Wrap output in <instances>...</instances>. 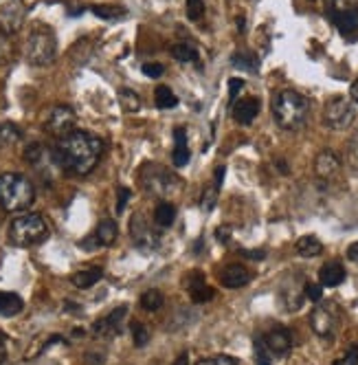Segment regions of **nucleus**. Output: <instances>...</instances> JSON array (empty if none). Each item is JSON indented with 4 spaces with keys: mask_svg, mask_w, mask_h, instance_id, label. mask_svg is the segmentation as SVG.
Returning a JSON list of instances; mask_svg holds the SVG:
<instances>
[{
    "mask_svg": "<svg viewBox=\"0 0 358 365\" xmlns=\"http://www.w3.org/2000/svg\"><path fill=\"white\" fill-rule=\"evenodd\" d=\"M101 154H104V141L86 130H75L68 137L60 139L58 148L53 150V159L64 172L86 176L97 168Z\"/></svg>",
    "mask_w": 358,
    "mask_h": 365,
    "instance_id": "nucleus-1",
    "label": "nucleus"
},
{
    "mask_svg": "<svg viewBox=\"0 0 358 365\" xmlns=\"http://www.w3.org/2000/svg\"><path fill=\"white\" fill-rule=\"evenodd\" d=\"M273 117L281 130H288V133H297L310 117V101L297 91H279L273 97L270 103Z\"/></svg>",
    "mask_w": 358,
    "mask_h": 365,
    "instance_id": "nucleus-2",
    "label": "nucleus"
},
{
    "mask_svg": "<svg viewBox=\"0 0 358 365\" xmlns=\"http://www.w3.org/2000/svg\"><path fill=\"white\" fill-rule=\"evenodd\" d=\"M36 200L33 182L16 172L0 174V207L9 214L27 212Z\"/></svg>",
    "mask_w": 358,
    "mask_h": 365,
    "instance_id": "nucleus-3",
    "label": "nucleus"
},
{
    "mask_svg": "<svg viewBox=\"0 0 358 365\" xmlns=\"http://www.w3.org/2000/svg\"><path fill=\"white\" fill-rule=\"evenodd\" d=\"M48 238V227L40 214H22L9 225V242L16 247H38Z\"/></svg>",
    "mask_w": 358,
    "mask_h": 365,
    "instance_id": "nucleus-4",
    "label": "nucleus"
},
{
    "mask_svg": "<svg viewBox=\"0 0 358 365\" xmlns=\"http://www.w3.org/2000/svg\"><path fill=\"white\" fill-rule=\"evenodd\" d=\"M58 56V42L56 36L46 27H38L29 34L27 46H24V58L33 66H48L53 64Z\"/></svg>",
    "mask_w": 358,
    "mask_h": 365,
    "instance_id": "nucleus-5",
    "label": "nucleus"
},
{
    "mask_svg": "<svg viewBox=\"0 0 358 365\" xmlns=\"http://www.w3.org/2000/svg\"><path fill=\"white\" fill-rule=\"evenodd\" d=\"M356 119L354 103L345 97H332L323 108V121L330 130H347Z\"/></svg>",
    "mask_w": 358,
    "mask_h": 365,
    "instance_id": "nucleus-6",
    "label": "nucleus"
},
{
    "mask_svg": "<svg viewBox=\"0 0 358 365\" xmlns=\"http://www.w3.org/2000/svg\"><path fill=\"white\" fill-rule=\"evenodd\" d=\"M75 123H78V117H75L73 108L56 106V108H51V113H48V117L44 121V128H46L48 135H53L58 139H64L70 133H75Z\"/></svg>",
    "mask_w": 358,
    "mask_h": 365,
    "instance_id": "nucleus-7",
    "label": "nucleus"
},
{
    "mask_svg": "<svg viewBox=\"0 0 358 365\" xmlns=\"http://www.w3.org/2000/svg\"><path fill=\"white\" fill-rule=\"evenodd\" d=\"M27 18V7L22 0H0V31L18 34Z\"/></svg>",
    "mask_w": 358,
    "mask_h": 365,
    "instance_id": "nucleus-8",
    "label": "nucleus"
},
{
    "mask_svg": "<svg viewBox=\"0 0 358 365\" xmlns=\"http://www.w3.org/2000/svg\"><path fill=\"white\" fill-rule=\"evenodd\" d=\"M141 180H143V185L147 187V190H152L154 194H167L172 187H174V182H176V178L169 174V172H165L163 168H159L157 163H147L145 168H143V172H141Z\"/></svg>",
    "mask_w": 358,
    "mask_h": 365,
    "instance_id": "nucleus-9",
    "label": "nucleus"
},
{
    "mask_svg": "<svg viewBox=\"0 0 358 365\" xmlns=\"http://www.w3.org/2000/svg\"><path fill=\"white\" fill-rule=\"evenodd\" d=\"M260 336H262L264 346L268 348V352L273 354V359L286 356L293 348V332L288 328H273Z\"/></svg>",
    "mask_w": 358,
    "mask_h": 365,
    "instance_id": "nucleus-10",
    "label": "nucleus"
},
{
    "mask_svg": "<svg viewBox=\"0 0 358 365\" xmlns=\"http://www.w3.org/2000/svg\"><path fill=\"white\" fill-rule=\"evenodd\" d=\"M130 231H132V240L139 249L143 251H152L159 247V236L154 231H152L145 222L143 216H135L132 222H130Z\"/></svg>",
    "mask_w": 358,
    "mask_h": 365,
    "instance_id": "nucleus-11",
    "label": "nucleus"
},
{
    "mask_svg": "<svg viewBox=\"0 0 358 365\" xmlns=\"http://www.w3.org/2000/svg\"><path fill=\"white\" fill-rule=\"evenodd\" d=\"M310 326L319 336H332L337 328V315L330 306H315L310 312Z\"/></svg>",
    "mask_w": 358,
    "mask_h": 365,
    "instance_id": "nucleus-12",
    "label": "nucleus"
},
{
    "mask_svg": "<svg viewBox=\"0 0 358 365\" xmlns=\"http://www.w3.org/2000/svg\"><path fill=\"white\" fill-rule=\"evenodd\" d=\"M127 315V308L125 306H119L115 308L112 312H108L106 317H101L95 322L93 326V332L99 334V336H112V334H119L121 332V324Z\"/></svg>",
    "mask_w": 358,
    "mask_h": 365,
    "instance_id": "nucleus-13",
    "label": "nucleus"
},
{
    "mask_svg": "<svg viewBox=\"0 0 358 365\" xmlns=\"http://www.w3.org/2000/svg\"><path fill=\"white\" fill-rule=\"evenodd\" d=\"M330 18L335 22V27L341 31V36L349 38L358 34V5L341 9V11H332Z\"/></svg>",
    "mask_w": 358,
    "mask_h": 365,
    "instance_id": "nucleus-14",
    "label": "nucleus"
},
{
    "mask_svg": "<svg viewBox=\"0 0 358 365\" xmlns=\"http://www.w3.org/2000/svg\"><path fill=\"white\" fill-rule=\"evenodd\" d=\"M185 286H187V291H189V295H191V299L196 302V304H207V302H211L214 299V289L211 286L204 282V277L196 271V273H191L187 279H185Z\"/></svg>",
    "mask_w": 358,
    "mask_h": 365,
    "instance_id": "nucleus-15",
    "label": "nucleus"
},
{
    "mask_svg": "<svg viewBox=\"0 0 358 365\" xmlns=\"http://www.w3.org/2000/svg\"><path fill=\"white\" fill-rule=\"evenodd\" d=\"M251 271L242 264H228L222 269L220 273V282L222 286H226V289H242V286H246L251 282Z\"/></svg>",
    "mask_w": 358,
    "mask_h": 365,
    "instance_id": "nucleus-16",
    "label": "nucleus"
},
{
    "mask_svg": "<svg viewBox=\"0 0 358 365\" xmlns=\"http://www.w3.org/2000/svg\"><path fill=\"white\" fill-rule=\"evenodd\" d=\"M341 170V159L335 154V152H330V150H323L319 156H317V161H315V172L319 178L323 180H330V178H335Z\"/></svg>",
    "mask_w": 358,
    "mask_h": 365,
    "instance_id": "nucleus-17",
    "label": "nucleus"
},
{
    "mask_svg": "<svg viewBox=\"0 0 358 365\" xmlns=\"http://www.w3.org/2000/svg\"><path fill=\"white\" fill-rule=\"evenodd\" d=\"M231 108H233V119L240 125H248L255 121V117L260 115V101L255 97H244V99L236 101Z\"/></svg>",
    "mask_w": 358,
    "mask_h": 365,
    "instance_id": "nucleus-18",
    "label": "nucleus"
},
{
    "mask_svg": "<svg viewBox=\"0 0 358 365\" xmlns=\"http://www.w3.org/2000/svg\"><path fill=\"white\" fill-rule=\"evenodd\" d=\"M189 143H187V133L183 128L174 130V152H172V161L176 168H185L189 163Z\"/></svg>",
    "mask_w": 358,
    "mask_h": 365,
    "instance_id": "nucleus-19",
    "label": "nucleus"
},
{
    "mask_svg": "<svg viewBox=\"0 0 358 365\" xmlns=\"http://www.w3.org/2000/svg\"><path fill=\"white\" fill-rule=\"evenodd\" d=\"M319 279H321V286H327V289H335V286L343 284L345 282V269L341 262H327L321 267L319 271Z\"/></svg>",
    "mask_w": 358,
    "mask_h": 365,
    "instance_id": "nucleus-20",
    "label": "nucleus"
},
{
    "mask_svg": "<svg viewBox=\"0 0 358 365\" xmlns=\"http://www.w3.org/2000/svg\"><path fill=\"white\" fill-rule=\"evenodd\" d=\"M117 236H119L117 222L110 220V218H106V220H101V222H99L97 231L93 233V240H95L97 247H110V245L117 240Z\"/></svg>",
    "mask_w": 358,
    "mask_h": 365,
    "instance_id": "nucleus-21",
    "label": "nucleus"
},
{
    "mask_svg": "<svg viewBox=\"0 0 358 365\" xmlns=\"http://www.w3.org/2000/svg\"><path fill=\"white\" fill-rule=\"evenodd\" d=\"M24 308V302L16 293H3L0 291V317H16Z\"/></svg>",
    "mask_w": 358,
    "mask_h": 365,
    "instance_id": "nucleus-22",
    "label": "nucleus"
},
{
    "mask_svg": "<svg viewBox=\"0 0 358 365\" xmlns=\"http://www.w3.org/2000/svg\"><path fill=\"white\" fill-rule=\"evenodd\" d=\"M101 277H104V271H101L99 267H88V269H82V271L75 273L70 277V282L78 286V289H90V286H95Z\"/></svg>",
    "mask_w": 358,
    "mask_h": 365,
    "instance_id": "nucleus-23",
    "label": "nucleus"
},
{
    "mask_svg": "<svg viewBox=\"0 0 358 365\" xmlns=\"http://www.w3.org/2000/svg\"><path fill=\"white\" fill-rule=\"evenodd\" d=\"M295 251H297L301 257H317V255L323 253V242H321L317 236H303V238L297 240Z\"/></svg>",
    "mask_w": 358,
    "mask_h": 365,
    "instance_id": "nucleus-24",
    "label": "nucleus"
},
{
    "mask_svg": "<svg viewBox=\"0 0 358 365\" xmlns=\"http://www.w3.org/2000/svg\"><path fill=\"white\" fill-rule=\"evenodd\" d=\"M303 297H305V293H303V289H299L297 284H293V286L284 284V286H281V302L286 304L288 310H299L303 306Z\"/></svg>",
    "mask_w": 358,
    "mask_h": 365,
    "instance_id": "nucleus-25",
    "label": "nucleus"
},
{
    "mask_svg": "<svg viewBox=\"0 0 358 365\" xmlns=\"http://www.w3.org/2000/svg\"><path fill=\"white\" fill-rule=\"evenodd\" d=\"M141 308L143 310H147V312H157L163 304H165V297H163V293L159 291V289H149V291H145L143 295H141Z\"/></svg>",
    "mask_w": 358,
    "mask_h": 365,
    "instance_id": "nucleus-26",
    "label": "nucleus"
},
{
    "mask_svg": "<svg viewBox=\"0 0 358 365\" xmlns=\"http://www.w3.org/2000/svg\"><path fill=\"white\" fill-rule=\"evenodd\" d=\"M176 218V207L172 202H159L154 207V222L159 227H169Z\"/></svg>",
    "mask_w": 358,
    "mask_h": 365,
    "instance_id": "nucleus-27",
    "label": "nucleus"
},
{
    "mask_svg": "<svg viewBox=\"0 0 358 365\" xmlns=\"http://www.w3.org/2000/svg\"><path fill=\"white\" fill-rule=\"evenodd\" d=\"M233 66L242 68V71H248V73H255L260 68V60L255 53H251V51H240V53L233 56Z\"/></svg>",
    "mask_w": 358,
    "mask_h": 365,
    "instance_id": "nucleus-28",
    "label": "nucleus"
},
{
    "mask_svg": "<svg viewBox=\"0 0 358 365\" xmlns=\"http://www.w3.org/2000/svg\"><path fill=\"white\" fill-rule=\"evenodd\" d=\"M172 56L178 60V62H196L198 60V51L194 44H187V42H178L172 46Z\"/></svg>",
    "mask_w": 358,
    "mask_h": 365,
    "instance_id": "nucleus-29",
    "label": "nucleus"
},
{
    "mask_svg": "<svg viewBox=\"0 0 358 365\" xmlns=\"http://www.w3.org/2000/svg\"><path fill=\"white\" fill-rule=\"evenodd\" d=\"M20 130L14 123H0V148H11L20 141Z\"/></svg>",
    "mask_w": 358,
    "mask_h": 365,
    "instance_id": "nucleus-30",
    "label": "nucleus"
},
{
    "mask_svg": "<svg viewBox=\"0 0 358 365\" xmlns=\"http://www.w3.org/2000/svg\"><path fill=\"white\" fill-rule=\"evenodd\" d=\"M154 101H157V106H159L161 110L174 108L176 103H178V99H176V95L172 93L169 86H159V88H157V95H154Z\"/></svg>",
    "mask_w": 358,
    "mask_h": 365,
    "instance_id": "nucleus-31",
    "label": "nucleus"
},
{
    "mask_svg": "<svg viewBox=\"0 0 358 365\" xmlns=\"http://www.w3.org/2000/svg\"><path fill=\"white\" fill-rule=\"evenodd\" d=\"M119 101H121V108H123L125 113H137V110L141 108V99H139V95H137L135 91H130V88H123V91H121Z\"/></svg>",
    "mask_w": 358,
    "mask_h": 365,
    "instance_id": "nucleus-32",
    "label": "nucleus"
},
{
    "mask_svg": "<svg viewBox=\"0 0 358 365\" xmlns=\"http://www.w3.org/2000/svg\"><path fill=\"white\" fill-rule=\"evenodd\" d=\"M130 330H132V344L137 348H145L147 341H149V330H147V326L141 324V322H132Z\"/></svg>",
    "mask_w": 358,
    "mask_h": 365,
    "instance_id": "nucleus-33",
    "label": "nucleus"
},
{
    "mask_svg": "<svg viewBox=\"0 0 358 365\" xmlns=\"http://www.w3.org/2000/svg\"><path fill=\"white\" fill-rule=\"evenodd\" d=\"M253 352H255V363H258V365H270V363H273V354H270L268 348L264 346L262 336H255Z\"/></svg>",
    "mask_w": 358,
    "mask_h": 365,
    "instance_id": "nucleus-34",
    "label": "nucleus"
},
{
    "mask_svg": "<svg viewBox=\"0 0 358 365\" xmlns=\"http://www.w3.org/2000/svg\"><path fill=\"white\" fill-rule=\"evenodd\" d=\"M93 14L99 16V18H104V20H117V18L125 16V9L123 7H112V5H101V7H95Z\"/></svg>",
    "mask_w": 358,
    "mask_h": 365,
    "instance_id": "nucleus-35",
    "label": "nucleus"
},
{
    "mask_svg": "<svg viewBox=\"0 0 358 365\" xmlns=\"http://www.w3.org/2000/svg\"><path fill=\"white\" fill-rule=\"evenodd\" d=\"M185 14L189 20L198 22L204 16V0H187L185 3Z\"/></svg>",
    "mask_w": 358,
    "mask_h": 365,
    "instance_id": "nucleus-36",
    "label": "nucleus"
},
{
    "mask_svg": "<svg viewBox=\"0 0 358 365\" xmlns=\"http://www.w3.org/2000/svg\"><path fill=\"white\" fill-rule=\"evenodd\" d=\"M218 190H220V187L216 185V182H214L211 187L204 190V194H202V210H204V212H211L214 207H216V200H218Z\"/></svg>",
    "mask_w": 358,
    "mask_h": 365,
    "instance_id": "nucleus-37",
    "label": "nucleus"
},
{
    "mask_svg": "<svg viewBox=\"0 0 358 365\" xmlns=\"http://www.w3.org/2000/svg\"><path fill=\"white\" fill-rule=\"evenodd\" d=\"M196 365H238L233 356H226V354H218V356H209V359H202Z\"/></svg>",
    "mask_w": 358,
    "mask_h": 365,
    "instance_id": "nucleus-38",
    "label": "nucleus"
},
{
    "mask_svg": "<svg viewBox=\"0 0 358 365\" xmlns=\"http://www.w3.org/2000/svg\"><path fill=\"white\" fill-rule=\"evenodd\" d=\"M303 293H305V297H308L310 302H321V297H323V286L321 284H305L303 286Z\"/></svg>",
    "mask_w": 358,
    "mask_h": 365,
    "instance_id": "nucleus-39",
    "label": "nucleus"
},
{
    "mask_svg": "<svg viewBox=\"0 0 358 365\" xmlns=\"http://www.w3.org/2000/svg\"><path fill=\"white\" fill-rule=\"evenodd\" d=\"M244 88V80H238V77H233L231 82H228V103H233L238 101V95H240V91Z\"/></svg>",
    "mask_w": 358,
    "mask_h": 365,
    "instance_id": "nucleus-40",
    "label": "nucleus"
},
{
    "mask_svg": "<svg viewBox=\"0 0 358 365\" xmlns=\"http://www.w3.org/2000/svg\"><path fill=\"white\" fill-rule=\"evenodd\" d=\"M335 365H358V346H352L341 359L335 361Z\"/></svg>",
    "mask_w": 358,
    "mask_h": 365,
    "instance_id": "nucleus-41",
    "label": "nucleus"
},
{
    "mask_svg": "<svg viewBox=\"0 0 358 365\" xmlns=\"http://www.w3.org/2000/svg\"><path fill=\"white\" fill-rule=\"evenodd\" d=\"M143 73L147 77H161L165 73V66L163 64H143Z\"/></svg>",
    "mask_w": 358,
    "mask_h": 365,
    "instance_id": "nucleus-42",
    "label": "nucleus"
},
{
    "mask_svg": "<svg viewBox=\"0 0 358 365\" xmlns=\"http://www.w3.org/2000/svg\"><path fill=\"white\" fill-rule=\"evenodd\" d=\"M130 196H132L130 190H127V187H119V205H117V212L119 214L125 210V205H127V200H130Z\"/></svg>",
    "mask_w": 358,
    "mask_h": 365,
    "instance_id": "nucleus-43",
    "label": "nucleus"
},
{
    "mask_svg": "<svg viewBox=\"0 0 358 365\" xmlns=\"http://www.w3.org/2000/svg\"><path fill=\"white\" fill-rule=\"evenodd\" d=\"M242 255L248 257V259H264L266 257L264 251H242Z\"/></svg>",
    "mask_w": 358,
    "mask_h": 365,
    "instance_id": "nucleus-44",
    "label": "nucleus"
},
{
    "mask_svg": "<svg viewBox=\"0 0 358 365\" xmlns=\"http://www.w3.org/2000/svg\"><path fill=\"white\" fill-rule=\"evenodd\" d=\"M347 257L352 259V262H358V242L347 247Z\"/></svg>",
    "mask_w": 358,
    "mask_h": 365,
    "instance_id": "nucleus-45",
    "label": "nucleus"
},
{
    "mask_svg": "<svg viewBox=\"0 0 358 365\" xmlns=\"http://www.w3.org/2000/svg\"><path fill=\"white\" fill-rule=\"evenodd\" d=\"M349 154L354 156V161L358 163V133H356V137H354L352 143H349Z\"/></svg>",
    "mask_w": 358,
    "mask_h": 365,
    "instance_id": "nucleus-46",
    "label": "nucleus"
},
{
    "mask_svg": "<svg viewBox=\"0 0 358 365\" xmlns=\"http://www.w3.org/2000/svg\"><path fill=\"white\" fill-rule=\"evenodd\" d=\"M216 233H218V240H220V242H228V238H231V236H228V233H231V231H228L226 227H220Z\"/></svg>",
    "mask_w": 358,
    "mask_h": 365,
    "instance_id": "nucleus-47",
    "label": "nucleus"
},
{
    "mask_svg": "<svg viewBox=\"0 0 358 365\" xmlns=\"http://www.w3.org/2000/svg\"><path fill=\"white\" fill-rule=\"evenodd\" d=\"M349 101L358 103V80L349 86Z\"/></svg>",
    "mask_w": 358,
    "mask_h": 365,
    "instance_id": "nucleus-48",
    "label": "nucleus"
},
{
    "mask_svg": "<svg viewBox=\"0 0 358 365\" xmlns=\"http://www.w3.org/2000/svg\"><path fill=\"white\" fill-rule=\"evenodd\" d=\"M172 365H189V354H187V352L178 354V359H176V361H174Z\"/></svg>",
    "mask_w": 358,
    "mask_h": 365,
    "instance_id": "nucleus-49",
    "label": "nucleus"
},
{
    "mask_svg": "<svg viewBox=\"0 0 358 365\" xmlns=\"http://www.w3.org/2000/svg\"><path fill=\"white\" fill-rule=\"evenodd\" d=\"M222 178H224V165H220V168L216 170V185H218V187H222Z\"/></svg>",
    "mask_w": 358,
    "mask_h": 365,
    "instance_id": "nucleus-50",
    "label": "nucleus"
},
{
    "mask_svg": "<svg viewBox=\"0 0 358 365\" xmlns=\"http://www.w3.org/2000/svg\"><path fill=\"white\" fill-rule=\"evenodd\" d=\"M5 359H7V348H5V341L0 339V365L5 363Z\"/></svg>",
    "mask_w": 358,
    "mask_h": 365,
    "instance_id": "nucleus-51",
    "label": "nucleus"
},
{
    "mask_svg": "<svg viewBox=\"0 0 358 365\" xmlns=\"http://www.w3.org/2000/svg\"><path fill=\"white\" fill-rule=\"evenodd\" d=\"M277 168H279V172L288 174V168H286V163H284V161H279V163H277Z\"/></svg>",
    "mask_w": 358,
    "mask_h": 365,
    "instance_id": "nucleus-52",
    "label": "nucleus"
},
{
    "mask_svg": "<svg viewBox=\"0 0 358 365\" xmlns=\"http://www.w3.org/2000/svg\"><path fill=\"white\" fill-rule=\"evenodd\" d=\"M238 31H244V18H238Z\"/></svg>",
    "mask_w": 358,
    "mask_h": 365,
    "instance_id": "nucleus-53",
    "label": "nucleus"
}]
</instances>
